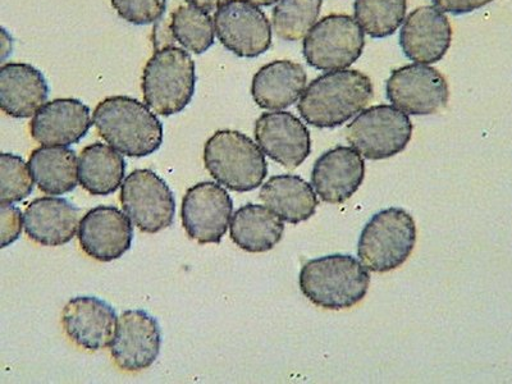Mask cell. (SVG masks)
<instances>
[{"label":"cell","mask_w":512,"mask_h":384,"mask_svg":"<svg viewBox=\"0 0 512 384\" xmlns=\"http://www.w3.org/2000/svg\"><path fill=\"white\" fill-rule=\"evenodd\" d=\"M90 127V108L81 100L71 98L45 103L30 123L32 139L44 146L77 144Z\"/></svg>","instance_id":"d6986e66"},{"label":"cell","mask_w":512,"mask_h":384,"mask_svg":"<svg viewBox=\"0 0 512 384\" xmlns=\"http://www.w3.org/2000/svg\"><path fill=\"white\" fill-rule=\"evenodd\" d=\"M204 164L210 176L228 190L258 189L268 175L262 150L239 131H217L204 146Z\"/></svg>","instance_id":"277c9868"},{"label":"cell","mask_w":512,"mask_h":384,"mask_svg":"<svg viewBox=\"0 0 512 384\" xmlns=\"http://www.w3.org/2000/svg\"><path fill=\"white\" fill-rule=\"evenodd\" d=\"M2 47H0V53H2V62L6 61L9 54L12 53V38L8 34L6 29H2Z\"/></svg>","instance_id":"e575fe53"},{"label":"cell","mask_w":512,"mask_h":384,"mask_svg":"<svg viewBox=\"0 0 512 384\" xmlns=\"http://www.w3.org/2000/svg\"><path fill=\"white\" fill-rule=\"evenodd\" d=\"M248 2L253 3L258 7H269L274 3L280 2V0H248Z\"/></svg>","instance_id":"d590c367"},{"label":"cell","mask_w":512,"mask_h":384,"mask_svg":"<svg viewBox=\"0 0 512 384\" xmlns=\"http://www.w3.org/2000/svg\"><path fill=\"white\" fill-rule=\"evenodd\" d=\"M259 195L272 212L282 221L291 224L308 221L318 207V198L313 187L295 175L269 178Z\"/></svg>","instance_id":"603a6c76"},{"label":"cell","mask_w":512,"mask_h":384,"mask_svg":"<svg viewBox=\"0 0 512 384\" xmlns=\"http://www.w3.org/2000/svg\"><path fill=\"white\" fill-rule=\"evenodd\" d=\"M63 327L77 346L99 351L112 344L117 315L111 305L93 296H77L64 306Z\"/></svg>","instance_id":"e0dca14e"},{"label":"cell","mask_w":512,"mask_h":384,"mask_svg":"<svg viewBox=\"0 0 512 384\" xmlns=\"http://www.w3.org/2000/svg\"><path fill=\"white\" fill-rule=\"evenodd\" d=\"M373 98V84L356 70H338L310 82L297 109L309 125L333 128L364 111Z\"/></svg>","instance_id":"6da1fadb"},{"label":"cell","mask_w":512,"mask_h":384,"mask_svg":"<svg viewBox=\"0 0 512 384\" xmlns=\"http://www.w3.org/2000/svg\"><path fill=\"white\" fill-rule=\"evenodd\" d=\"M416 227L413 217L401 208H388L373 216L361 232L358 256L376 273L401 267L413 253Z\"/></svg>","instance_id":"8992f818"},{"label":"cell","mask_w":512,"mask_h":384,"mask_svg":"<svg viewBox=\"0 0 512 384\" xmlns=\"http://www.w3.org/2000/svg\"><path fill=\"white\" fill-rule=\"evenodd\" d=\"M122 208L139 230L157 233L175 221L176 200L163 178L150 169H136L122 185Z\"/></svg>","instance_id":"9c48e42d"},{"label":"cell","mask_w":512,"mask_h":384,"mask_svg":"<svg viewBox=\"0 0 512 384\" xmlns=\"http://www.w3.org/2000/svg\"><path fill=\"white\" fill-rule=\"evenodd\" d=\"M134 228L116 207H96L86 213L79 227L82 250L99 262L120 259L131 249Z\"/></svg>","instance_id":"9a60e30c"},{"label":"cell","mask_w":512,"mask_h":384,"mask_svg":"<svg viewBox=\"0 0 512 384\" xmlns=\"http://www.w3.org/2000/svg\"><path fill=\"white\" fill-rule=\"evenodd\" d=\"M126 162L111 145L95 143L86 146L79 159V180L91 195L107 196L122 185Z\"/></svg>","instance_id":"484cf974"},{"label":"cell","mask_w":512,"mask_h":384,"mask_svg":"<svg viewBox=\"0 0 512 384\" xmlns=\"http://www.w3.org/2000/svg\"><path fill=\"white\" fill-rule=\"evenodd\" d=\"M393 107L413 116H429L445 108L450 98L440 71L427 64H409L393 71L386 85Z\"/></svg>","instance_id":"8fae6325"},{"label":"cell","mask_w":512,"mask_h":384,"mask_svg":"<svg viewBox=\"0 0 512 384\" xmlns=\"http://www.w3.org/2000/svg\"><path fill=\"white\" fill-rule=\"evenodd\" d=\"M300 290L314 305L328 310L350 309L368 294V268L354 256L328 255L301 269Z\"/></svg>","instance_id":"3957f363"},{"label":"cell","mask_w":512,"mask_h":384,"mask_svg":"<svg viewBox=\"0 0 512 384\" xmlns=\"http://www.w3.org/2000/svg\"><path fill=\"white\" fill-rule=\"evenodd\" d=\"M173 38L187 52L203 54L216 40V26L208 12L192 6H181L172 15Z\"/></svg>","instance_id":"4316f807"},{"label":"cell","mask_w":512,"mask_h":384,"mask_svg":"<svg viewBox=\"0 0 512 384\" xmlns=\"http://www.w3.org/2000/svg\"><path fill=\"white\" fill-rule=\"evenodd\" d=\"M452 40V27L440 8L425 6L406 18L400 32L402 52L410 61L422 64L440 62Z\"/></svg>","instance_id":"2e32d148"},{"label":"cell","mask_w":512,"mask_h":384,"mask_svg":"<svg viewBox=\"0 0 512 384\" xmlns=\"http://www.w3.org/2000/svg\"><path fill=\"white\" fill-rule=\"evenodd\" d=\"M192 7L203 9L205 12L216 11L226 4L228 0H186Z\"/></svg>","instance_id":"836d02e7"},{"label":"cell","mask_w":512,"mask_h":384,"mask_svg":"<svg viewBox=\"0 0 512 384\" xmlns=\"http://www.w3.org/2000/svg\"><path fill=\"white\" fill-rule=\"evenodd\" d=\"M162 346V332L152 315L144 310H127L118 318L111 344L114 363L126 372L152 367Z\"/></svg>","instance_id":"4fadbf2b"},{"label":"cell","mask_w":512,"mask_h":384,"mask_svg":"<svg viewBox=\"0 0 512 384\" xmlns=\"http://www.w3.org/2000/svg\"><path fill=\"white\" fill-rule=\"evenodd\" d=\"M283 232L282 219L263 205H244L231 222L232 241L248 253H267L282 240Z\"/></svg>","instance_id":"cb8c5ba5"},{"label":"cell","mask_w":512,"mask_h":384,"mask_svg":"<svg viewBox=\"0 0 512 384\" xmlns=\"http://www.w3.org/2000/svg\"><path fill=\"white\" fill-rule=\"evenodd\" d=\"M94 126L103 140L127 157L154 154L163 143V126L148 105L130 96H111L96 107Z\"/></svg>","instance_id":"7a4b0ae2"},{"label":"cell","mask_w":512,"mask_h":384,"mask_svg":"<svg viewBox=\"0 0 512 384\" xmlns=\"http://www.w3.org/2000/svg\"><path fill=\"white\" fill-rule=\"evenodd\" d=\"M413 123L408 114L392 105H376L363 111L346 128L352 148L370 160L395 157L408 146Z\"/></svg>","instance_id":"52a82bcc"},{"label":"cell","mask_w":512,"mask_h":384,"mask_svg":"<svg viewBox=\"0 0 512 384\" xmlns=\"http://www.w3.org/2000/svg\"><path fill=\"white\" fill-rule=\"evenodd\" d=\"M364 177L361 154L349 146H337L315 162L312 185L324 203L342 204L359 190Z\"/></svg>","instance_id":"ac0fdd59"},{"label":"cell","mask_w":512,"mask_h":384,"mask_svg":"<svg viewBox=\"0 0 512 384\" xmlns=\"http://www.w3.org/2000/svg\"><path fill=\"white\" fill-rule=\"evenodd\" d=\"M29 167L36 185L48 195H64L76 189L79 160L66 146H44L32 152Z\"/></svg>","instance_id":"d4e9b609"},{"label":"cell","mask_w":512,"mask_h":384,"mask_svg":"<svg viewBox=\"0 0 512 384\" xmlns=\"http://www.w3.org/2000/svg\"><path fill=\"white\" fill-rule=\"evenodd\" d=\"M223 47L241 58H256L272 45V25L265 13L248 0H228L214 16Z\"/></svg>","instance_id":"30bf717a"},{"label":"cell","mask_w":512,"mask_h":384,"mask_svg":"<svg viewBox=\"0 0 512 384\" xmlns=\"http://www.w3.org/2000/svg\"><path fill=\"white\" fill-rule=\"evenodd\" d=\"M255 140L274 162L294 169L312 152L308 127L288 112L264 113L255 123Z\"/></svg>","instance_id":"5bb4252c"},{"label":"cell","mask_w":512,"mask_h":384,"mask_svg":"<svg viewBox=\"0 0 512 384\" xmlns=\"http://www.w3.org/2000/svg\"><path fill=\"white\" fill-rule=\"evenodd\" d=\"M406 7V0H355V20L372 38H387L405 21Z\"/></svg>","instance_id":"f1b7e54d"},{"label":"cell","mask_w":512,"mask_h":384,"mask_svg":"<svg viewBox=\"0 0 512 384\" xmlns=\"http://www.w3.org/2000/svg\"><path fill=\"white\" fill-rule=\"evenodd\" d=\"M22 232V213L12 204H0V236L2 248L13 244Z\"/></svg>","instance_id":"1f68e13d"},{"label":"cell","mask_w":512,"mask_h":384,"mask_svg":"<svg viewBox=\"0 0 512 384\" xmlns=\"http://www.w3.org/2000/svg\"><path fill=\"white\" fill-rule=\"evenodd\" d=\"M323 0H280L272 13V27L286 41L305 39L317 24Z\"/></svg>","instance_id":"83f0119b"},{"label":"cell","mask_w":512,"mask_h":384,"mask_svg":"<svg viewBox=\"0 0 512 384\" xmlns=\"http://www.w3.org/2000/svg\"><path fill=\"white\" fill-rule=\"evenodd\" d=\"M49 95L43 73L27 63H6L0 67V108L13 118L35 116Z\"/></svg>","instance_id":"ffe728a7"},{"label":"cell","mask_w":512,"mask_h":384,"mask_svg":"<svg viewBox=\"0 0 512 384\" xmlns=\"http://www.w3.org/2000/svg\"><path fill=\"white\" fill-rule=\"evenodd\" d=\"M114 11L132 25H150L162 18L167 0H111Z\"/></svg>","instance_id":"4dcf8cb0"},{"label":"cell","mask_w":512,"mask_h":384,"mask_svg":"<svg viewBox=\"0 0 512 384\" xmlns=\"http://www.w3.org/2000/svg\"><path fill=\"white\" fill-rule=\"evenodd\" d=\"M432 2L443 12L452 13V15H465V13L486 7L487 4L495 2V0H432Z\"/></svg>","instance_id":"d6a6232c"},{"label":"cell","mask_w":512,"mask_h":384,"mask_svg":"<svg viewBox=\"0 0 512 384\" xmlns=\"http://www.w3.org/2000/svg\"><path fill=\"white\" fill-rule=\"evenodd\" d=\"M24 226L27 236L40 245H66L80 227V210L67 199H36L25 210Z\"/></svg>","instance_id":"44dd1931"},{"label":"cell","mask_w":512,"mask_h":384,"mask_svg":"<svg viewBox=\"0 0 512 384\" xmlns=\"http://www.w3.org/2000/svg\"><path fill=\"white\" fill-rule=\"evenodd\" d=\"M32 177L24 159L11 153L0 154V204L20 203L31 195Z\"/></svg>","instance_id":"f546056e"},{"label":"cell","mask_w":512,"mask_h":384,"mask_svg":"<svg viewBox=\"0 0 512 384\" xmlns=\"http://www.w3.org/2000/svg\"><path fill=\"white\" fill-rule=\"evenodd\" d=\"M308 76L304 67L291 61L265 64L255 73L251 84L254 102L267 111L291 107L303 96Z\"/></svg>","instance_id":"7402d4cb"},{"label":"cell","mask_w":512,"mask_h":384,"mask_svg":"<svg viewBox=\"0 0 512 384\" xmlns=\"http://www.w3.org/2000/svg\"><path fill=\"white\" fill-rule=\"evenodd\" d=\"M364 30L355 18L331 15L322 18L305 36L303 52L315 70H346L363 54Z\"/></svg>","instance_id":"ba28073f"},{"label":"cell","mask_w":512,"mask_h":384,"mask_svg":"<svg viewBox=\"0 0 512 384\" xmlns=\"http://www.w3.org/2000/svg\"><path fill=\"white\" fill-rule=\"evenodd\" d=\"M195 62L185 49L164 47L149 59L143 73L144 100L154 113H181L195 94Z\"/></svg>","instance_id":"5b68a950"},{"label":"cell","mask_w":512,"mask_h":384,"mask_svg":"<svg viewBox=\"0 0 512 384\" xmlns=\"http://www.w3.org/2000/svg\"><path fill=\"white\" fill-rule=\"evenodd\" d=\"M233 212L230 194L214 182H200L182 200V223L199 244H219L226 236Z\"/></svg>","instance_id":"7c38bea8"}]
</instances>
